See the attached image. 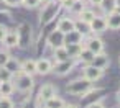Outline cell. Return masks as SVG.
Instances as JSON below:
<instances>
[{
    "label": "cell",
    "instance_id": "cell-1",
    "mask_svg": "<svg viewBox=\"0 0 120 108\" xmlns=\"http://www.w3.org/2000/svg\"><path fill=\"white\" fill-rule=\"evenodd\" d=\"M41 5H43V8L40 12V26L43 28V26H48L51 21L56 20L63 5H61L59 0H48V2H45Z\"/></svg>",
    "mask_w": 120,
    "mask_h": 108
},
{
    "label": "cell",
    "instance_id": "cell-2",
    "mask_svg": "<svg viewBox=\"0 0 120 108\" xmlns=\"http://www.w3.org/2000/svg\"><path fill=\"white\" fill-rule=\"evenodd\" d=\"M94 88V82L87 80L86 77H81V79H74L71 82L66 84V92L72 97H79L82 98L87 92H90Z\"/></svg>",
    "mask_w": 120,
    "mask_h": 108
},
{
    "label": "cell",
    "instance_id": "cell-3",
    "mask_svg": "<svg viewBox=\"0 0 120 108\" xmlns=\"http://www.w3.org/2000/svg\"><path fill=\"white\" fill-rule=\"evenodd\" d=\"M13 79H15V82H13L15 90H18V92L30 93V92L33 90V87H35V79H33V75L25 74V72H22V70H18L17 74H13Z\"/></svg>",
    "mask_w": 120,
    "mask_h": 108
},
{
    "label": "cell",
    "instance_id": "cell-4",
    "mask_svg": "<svg viewBox=\"0 0 120 108\" xmlns=\"http://www.w3.org/2000/svg\"><path fill=\"white\" fill-rule=\"evenodd\" d=\"M54 95H58V87L51 82L48 84H43L40 87V92L36 95V100H35V106H45V101L53 98Z\"/></svg>",
    "mask_w": 120,
    "mask_h": 108
},
{
    "label": "cell",
    "instance_id": "cell-5",
    "mask_svg": "<svg viewBox=\"0 0 120 108\" xmlns=\"http://www.w3.org/2000/svg\"><path fill=\"white\" fill-rule=\"evenodd\" d=\"M17 33H18V48L25 49L30 44H33L31 43V25L30 23H26V21L20 23L17 26Z\"/></svg>",
    "mask_w": 120,
    "mask_h": 108
},
{
    "label": "cell",
    "instance_id": "cell-6",
    "mask_svg": "<svg viewBox=\"0 0 120 108\" xmlns=\"http://www.w3.org/2000/svg\"><path fill=\"white\" fill-rule=\"evenodd\" d=\"M76 64H77V59H66V61L54 62V64H53V72H54L58 77H64V75H68L69 72L74 70Z\"/></svg>",
    "mask_w": 120,
    "mask_h": 108
},
{
    "label": "cell",
    "instance_id": "cell-7",
    "mask_svg": "<svg viewBox=\"0 0 120 108\" xmlns=\"http://www.w3.org/2000/svg\"><path fill=\"white\" fill-rule=\"evenodd\" d=\"M84 46L87 48V49H90L94 54H97V52H102L104 49H105V46H104V41L97 36V35H89L87 38H84Z\"/></svg>",
    "mask_w": 120,
    "mask_h": 108
},
{
    "label": "cell",
    "instance_id": "cell-8",
    "mask_svg": "<svg viewBox=\"0 0 120 108\" xmlns=\"http://www.w3.org/2000/svg\"><path fill=\"white\" fill-rule=\"evenodd\" d=\"M104 72L105 70H102V69H99V67H95L92 64H84V67H82V77H86L90 82L100 80L104 77Z\"/></svg>",
    "mask_w": 120,
    "mask_h": 108
},
{
    "label": "cell",
    "instance_id": "cell-9",
    "mask_svg": "<svg viewBox=\"0 0 120 108\" xmlns=\"http://www.w3.org/2000/svg\"><path fill=\"white\" fill-rule=\"evenodd\" d=\"M89 25H90V30H92L94 35H99V33L107 31V20H105V15H104V17H102V15H95Z\"/></svg>",
    "mask_w": 120,
    "mask_h": 108
},
{
    "label": "cell",
    "instance_id": "cell-10",
    "mask_svg": "<svg viewBox=\"0 0 120 108\" xmlns=\"http://www.w3.org/2000/svg\"><path fill=\"white\" fill-rule=\"evenodd\" d=\"M46 43H48V46H49L51 49H53V48H58V46H63V44H64V33L59 31L58 28L53 30V31L48 35Z\"/></svg>",
    "mask_w": 120,
    "mask_h": 108
},
{
    "label": "cell",
    "instance_id": "cell-11",
    "mask_svg": "<svg viewBox=\"0 0 120 108\" xmlns=\"http://www.w3.org/2000/svg\"><path fill=\"white\" fill-rule=\"evenodd\" d=\"M105 20H107V30H110V31H118L120 30V10L118 8L107 13Z\"/></svg>",
    "mask_w": 120,
    "mask_h": 108
},
{
    "label": "cell",
    "instance_id": "cell-12",
    "mask_svg": "<svg viewBox=\"0 0 120 108\" xmlns=\"http://www.w3.org/2000/svg\"><path fill=\"white\" fill-rule=\"evenodd\" d=\"M53 61L51 59H46V57H40L36 59V74L40 75H48L53 72Z\"/></svg>",
    "mask_w": 120,
    "mask_h": 108
},
{
    "label": "cell",
    "instance_id": "cell-13",
    "mask_svg": "<svg viewBox=\"0 0 120 108\" xmlns=\"http://www.w3.org/2000/svg\"><path fill=\"white\" fill-rule=\"evenodd\" d=\"M92 66H95V67H99V69H102V70H105L109 66H110V56L105 52V51H102V52H97L95 56H94V59H92V62H90Z\"/></svg>",
    "mask_w": 120,
    "mask_h": 108
},
{
    "label": "cell",
    "instance_id": "cell-14",
    "mask_svg": "<svg viewBox=\"0 0 120 108\" xmlns=\"http://www.w3.org/2000/svg\"><path fill=\"white\" fill-rule=\"evenodd\" d=\"M74 23H76V20H74V18H71V17H61V18L58 20L56 28L66 35V33H69V31H72V30H74Z\"/></svg>",
    "mask_w": 120,
    "mask_h": 108
},
{
    "label": "cell",
    "instance_id": "cell-15",
    "mask_svg": "<svg viewBox=\"0 0 120 108\" xmlns=\"http://www.w3.org/2000/svg\"><path fill=\"white\" fill-rule=\"evenodd\" d=\"M2 44L7 48V49H13V48H18V33L17 30H8V33L5 35Z\"/></svg>",
    "mask_w": 120,
    "mask_h": 108
},
{
    "label": "cell",
    "instance_id": "cell-16",
    "mask_svg": "<svg viewBox=\"0 0 120 108\" xmlns=\"http://www.w3.org/2000/svg\"><path fill=\"white\" fill-rule=\"evenodd\" d=\"M66 59H71L69 57V52L66 49V46H58V48H53V61L54 62H59V61H66Z\"/></svg>",
    "mask_w": 120,
    "mask_h": 108
},
{
    "label": "cell",
    "instance_id": "cell-17",
    "mask_svg": "<svg viewBox=\"0 0 120 108\" xmlns=\"http://www.w3.org/2000/svg\"><path fill=\"white\" fill-rule=\"evenodd\" d=\"M20 70L25 72V74L35 75V74H36V61H35V59H25V61H22Z\"/></svg>",
    "mask_w": 120,
    "mask_h": 108
},
{
    "label": "cell",
    "instance_id": "cell-18",
    "mask_svg": "<svg viewBox=\"0 0 120 108\" xmlns=\"http://www.w3.org/2000/svg\"><path fill=\"white\" fill-rule=\"evenodd\" d=\"M74 30H77L84 38H87L89 35H92V30H90V25L89 23H86V21H82V20H76V23H74Z\"/></svg>",
    "mask_w": 120,
    "mask_h": 108
},
{
    "label": "cell",
    "instance_id": "cell-19",
    "mask_svg": "<svg viewBox=\"0 0 120 108\" xmlns=\"http://www.w3.org/2000/svg\"><path fill=\"white\" fill-rule=\"evenodd\" d=\"M66 46V49H68V52H69V57L71 59H77L79 57V52H81V49H82V43H66L64 44Z\"/></svg>",
    "mask_w": 120,
    "mask_h": 108
},
{
    "label": "cell",
    "instance_id": "cell-20",
    "mask_svg": "<svg viewBox=\"0 0 120 108\" xmlns=\"http://www.w3.org/2000/svg\"><path fill=\"white\" fill-rule=\"evenodd\" d=\"M97 7L102 10V13H104V15H107V13H110V12H113V10H117V8H118L115 0H100V3H99Z\"/></svg>",
    "mask_w": 120,
    "mask_h": 108
},
{
    "label": "cell",
    "instance_id": "cell-21",
    "mask_svg": "<svg viewBox=\"0 0 120 108\" xmlns=\"http://www.w3.org/2000/svg\"><path fill=\"white\" fill-rule=\"evenodd\" d=\"M66 43H82L84 44V36L77 30H72V31H69V33L64 35V44Z\"/></svg>",
    "mask_w": 120,
    "mask_h": 108
},
{
    "label": "cell",
    "instance_id": "cell-22",
    "mask_svg": "<svg viewBox=\"0 0 120 108\" xmlns=\"http://www.w3.org/2000/svg\"><path fill=\"white\" fill-rule=\"evenodd\" d=\"M94 52L90 51V49H87L86 46H82V49H81V52H79V57H77V62H82V64H90L92 62V59H94Z\"/></svg>",
    "mask_w": 120,
    "mask_h": 108
},
{
    "label": "cell",
    "instance_id": "cell-23",
    "mask_svg": "<svg viewBox=\"0 0 120 108\" xmlns=\"http://www.w3.org/2000/svg\"><path fill=\"white\" fill-rule=\"evenodd\" d=\"M45 106H46V108H63V106H68V103H66V100H63L61 97L54 95L53 98H49V100L45 101Z\"/></svg>",
    "mask_w": 120,
    "mask_h": 108
},
{
    "label": "cell",
    "instance_id": "cell-24",
    "mask_svg": "<svg viewBox=\"0 0 120 108\" xmlns=\"http://www.w3.org/2000/svg\"><path fill=\"white\" fill-rule=\"evenodd\" d=\"M86 7H87L86 0H74V3H72L68 10H69V13H71V15H76V17H77V15H79Z\"/></svg>",
    "mask_w": 120,
    "mask_h": 108
},
{
    "label": "cell",
    "instance_id": "cell-25",
    "mask_svg": "<svg viewBox=\"0 0 120 108\" xmlns=\"http://www.w3.org/2000/svg\"><path fill=\"white\" fill-rule=\"evenodd\" d=\"M13 92H15V85L12 80H5V82L0 84V95H10L12 97Z\"/></svg>",
    "mask_w": 120,
    "mask_h": 108
},
{
    "label": "cell",
    "instance_id": "cell-26",
    "mask_svg": "<svg viewBox=\"0 0 120 108\" xmlns=\"http://www.w3.org/2000/svg\"><path fill=\"white\" fill-rule=\"evenodd\" d=\"M77 17H79V20H82V21H86V23H90V21H92V18L95 17V12H94L92 8H87V7H86V8H84Z\"/></svg>",
    "mask_w": 120,
    "mask_h": 108
},
{
    "label": "cell",
    "instance_id": "cell-27",
    "mask_svg": "<svg viewBox=\"0 0 120 108\" xmlns=\"http://www.w3.org/2000/svg\"><path fill=\"white\" fill-rule=\"evenodd\" d=\"M20 64H22V61H18L17 57H10L8 61H7V64H5V67L12 72V74H17L18 70H20Z\"/></svg>",
    "mask_w": 120,
    "mask_h": 108
},
{
    "label": "cell",
    "instance_id": "cell-28",
    "mask_svg": "<svg viewBox=\"0 0 120 108\" xmlns=\"http://www.w3.org/2000/svg\"><path fill=\"white\" fill-rule=\"evenodd\" d=\"M15 101L12 100L10 95H0V108H12Z\"/></svg>",
    "mask_w": 120,
    "mask_h": 108
},
{
    "label": "cell",
    "instance_id": "cell-29",
    "mask_svg": "<svg viewBox=\"0 0 120 108\" xmlns=\"http://www.w3.org/2000/svg\"><path fill=\"white\" fill-rule=\"evenodd\" d=\"M41 5V0H22V7L28 8V10H35Z\"/></svg>",
    "mask_w": 120,
    "mask_h": 108
},
{
    "label": "cell",
    "instance_id": "cell-30",
    "mask_svg": "<svg viewBox=\"0 0 120 108\" xmlns=\"http://www.w3.org/2000/svg\"><path fill=\"white\" fill-rule=\"evenodd\" d=\"M0 80H2V82H5V80H13V74H12L5 66L0 67Z\"/></svg>",
    "mask_w": 120,
    "mask_h": 108
},
{
    "label": "cell",
    "instance_id": "cell-31",
    "mask_svg": "<svg viewBox=\"0 0 120 108\" xmlns=\"http://www.w3.org/2000/svg\"><path fill=\"white\" fill-rule=\"evenodd\" d=\"M12 57V54L5 49V51H0V67H2V66H5L7 64V61Z\"/></svg>",
    "mask_w": 120,
    "mask_h": 108
},
{
    "label": "cell",
    "instance_id": "cell-32",
    "mask_svg": "<svg viewBox=\"0 0 120 108\" xmlns=\"http://www.w3.org/2000/svg\"><path fill=\"white\" fill-rule=\"evenodd\" d=\"M4 3L10 8H17V7H22V0H4Z\"/></svg>",
    "mask_w": 120,
    "mask_h": 108
},
{
    "label": "cell",
    "instance_id": "cell-33",
    "mask_svg": "<svg viewBox=\"0 0 120 108\" xmlns=\"http://www.w3.org/2000/svg\"><path fill=\"white\" fill-rule=\"evenodd\" d=\"M7 33H8V28H7L5 25H0V43L4 41V38H5Z\"/></svg>",
    "mask_w": 120,
    "mask_h": 108
},
{
    "label": "cell",
    "instance_id": "cell-34",
    "mask_svg": "<svg viewBox=\"0 0 120 108\" xmlns=\"http://www.w3.org/2000/svg\"><path fill=\"white\" fill-rule=\"evenodd\" d=\"M61 2V5H63V8H69L72 3H74V0H59Z\"/></svg>",
    "mask_w": 120,
    "mask_h": 108
},
{
    "label": "cell",
    "instance_id": "cell-35",
    "mask_svg": "<svg viewBox=\"0 0 120 108\" xmlns=\"http://www.w3.org/2000/svg\"><path fill=\"white\" fill-rule=\"evenodd\" d=\"M5 8H7V5L4 3V0H0V13H5V12H7Z\"/></svg>",
    "mask_w": 120,
    "mask_h": 108
},
{
    "label": "cell",
    "instance_id": "cell-36",
    "mask_svg": "<svg viewBox=\"0 0 120 108\" xmlns=\"http://www.w3.org/2000/svg\"><path fill=\"white\" fill-rule=\"evenodd\" d=\"M86 2H89L90 5H99V3H100V0H86Z\"/></svg>",
    "mask_w": 120,
    "mask_h": 108
},
{
    "label": "cell",
    "instance_id": "cell-37",
    "mask_svg": "<svg viewBox=\"0 0 120 108\" xmlns=\"http://www.w3.org/2000/svg\"><path fill=\"white\" fill-rule=\"evenodd\" d=\"M115 98H117V101H118V103H120V90H118V92H117V95H115Z\"/></svg>",
    "mask_w": 120,
    "mask_h": 108
},
{
    "label": "cell",
    "instance_id": "cell-38",
    "mask_svg": "<svg viewBox=\"0 0 120 108\" xmlns=\"http://www.w3.org/2000/svg\"><path fill=\"white\" fill-rule=\"evenodd\" d=\"M115 2H117V7L120 8V0H115Z\"/></svg>",
    "mask_w": 120,
    "mask_h": 108
},
{
    "label": "cell",
    "instance_id": "cell-39",
    "mask_svg": "<svg viewBox=\"0 0 120 108\" xmlns=\"http://www.w3.org/2000/svg\"><path fill=\"white\" fill-rule=\"evenodd\" d=\"M45 2H48V0H41V3H45Z\"/></svg>",
    "mask_w": 120,
    "mask_h": 108
},
{
    "label": "cell",
    "instance_id": "cell-40",
    "mask_svg": "<svg viewBox=\"0 0 120 108\" xmlns=\"http://www.w3.org/2000/svg\"><path fill=\"white\" fill-rule=\"evenodd\" d=\"M118 64H120V54H118Z\"/></svg>",
    "mask_w": 120,
    "mask_h": 108
},
{
    "label": "cell",
    "instance_id": "cell-41",
    "mask_svg": "<svg viewBox=\"0 0 120 108\" xmlns=\"http://www.w3.org/2000/svg\"><path fill=\"white\" fill-rule=\"evenodd\" d=\"M0 84H2V80H0Z\"/></svg>",
    "mask_w": 120,
    "mask_h": 108
},
{
    "label": "cell",
    "instance_id": "cell-42",
    "mask_svg": "<svg viewBox=\"0 0 120 108\" xmlns=\"http://www.w3.org/2000/svg\"><path fill=\"white\" fill-rule=\"evenodd\" d=\"M118 10H120V8H118Z\"/></svg>",
    "mask_w": 120,
    "mask_h": 108
}]
</instances>
